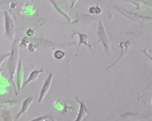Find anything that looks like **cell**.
<instances>
[{"instance_id":"cell-12","label":"cell","mask_w":152,"mask_h":121,"mask_svg":"<svg viewBox=\"0 0 152 121\" xmlns=\"http://www.w3.org/2000/svg\"><path fill=\"white\" fill-rule=\"evenodd\" d=\"M10 54H11V53L0 55V68L1 67V65H2V63H3V62H4L6 60H7V59L9 58Z\"/></svg>"},{"instance_id":"cell-6","label":"cell","mask_w":152,"mask_h":121,"mask_svg":"<svg viewBox=\"0 0 152 121\" xmlns=\"http://www.w3.org/2000/svg\"><path fill=\"white\" fill-rule=\"evenodd\" d=\"M6 35L12 39H14L15 35V29L13 21L10 17L6 18Z\"/></svg>"},{"instance_id":"cell-14","label":"cell","mask_w":152,"mask_h":121,"mask_svg":"<svg viewBox=\"0 0 152 121\" xmlns=\"http://www.w3.org/2000/svg\"><path fill=\"white\" fill-rule=\"evenodd\" d=\"M26 34L29 37H33L35 35V32L33 29H28L26 31Z\"/></svg>"},{"instance_id":"cell-4","label":"cell","mask_w":152,"mask_h":121,"mask_svg":"<svg viewBox=\"0 0 152 121\" xmlns=\"http://www.w3.org/2000/svg\"><path fill=\"white\" fill-rule=\"evenodd\" d=\"M44 72H45V70L44 68H42L40 70H34L32 71L30 73V76L27 80L25 82H24L23 84L22 87V90H23L24 88L30 83L38 79L41 73H44Z\"/></svg>"},{"instance_id":"cell-9","label":"cell","mask_w":152,"mask_h":121,"mask_svg":"<svg viewBox=\"0 0 152 121\" xmlns=\"http://www.w3.org/2000/svg\"><path fill=\"white\" fill-rule=\"evenodd\" d=\"M30 43V40L27 38H23L19 44V48H26Z\"/></svg>"},{"instance_id":"cell-11","label":"cell","mask_w":152,"mask_h":121,"mask_svg":"<svg viewBox=\"0 0 152 121\" xmlns=\"http://www.w3.org/2000/svg\"><path fill=\"white\" fill-rule=\"evenodd\" d=\"M89 12L92 14H99L101 13V9L98 6H92L89 9Z\"/></svg>"},{"instance_id":"cell-2","label":"cell","mask_w":152,"mask_h":121,"mask_svg":"<svg viewBox=\"0 0 152 121\" xmlns=\"http://www.w3.org/2000/svg\"><path fill=\"white\" fill-rule=\"evenodd\" d=\"M53 77H54V76L53 74L50 73L44 82L40 92L39 96L38 99L39 103H41L42 102L44 98L48 93L49 91L50 90L53 80Z\"/></svg>"},{"instance_id":"cell-7","label":"cell","mask_w":152,"mask_h":121,"mask_svg":"<svg viewBox=\"0 0 152 121\" xmlns=\"http://www.w3.org/2000/svg\"><path fill=\"white\" fill-rule=\"evenodd\" d=\"M78 101L79 102L80 104V112H79V115H78V119L76 120H80L82 119L83 117L87 115V109H86V105L84 102H82V101L80 102L78 99Z\"/></svg>"},{"instance_id":"cell-1","label":"cell","mask_w":152,"mask_h":121,"mask_svg":"<svg viewBox=\"0 0 152 121\" xmlns=\"http://www.w3.org/2000/svg\"><path fill=\"white\" fill-rule=\"evenodd\" d=\"M19 42L18 40H14L11 50V54L9 58L7 64L10 81L12 85L15 87L16 94L18 95L16 85L15 82V74L18 66L19 62Z\"/></svg>"},{"instance_id":"cell-13","label":"cell","mask_w":152,"mask_h":121,"mask_svg":"<svg viewBox=\"0 0 152 121\" xmlns=\"http://www.w3.org/2000/svg\"><path fill=\"white\" fill-rule=\"evenodd\" d=\"M51 118H50L48 116H43L39 117L35 119H32V121H47V120H51Z\"/></svg>"},{"instance_id":"cell-10","label":"cell","mask_w":152,"mask_h":121,"mask_svg":"<svg viewBox=\"0 0 152 121\" xmlns=\"http://www.w3.org/2000/svg\"><path fill=\"white\" fill-rule=\"evenodd\" d=\"M28 50H29L30 52L33 53V52H35L37 50V48H38V46L36 44H34V43H32V42H30L28 45L27 46Z\"/></svg>"},{"instance_id":"cell-3","label":"cell","mask_w":152,"mask_h":121,"mask_svg":"<svg viewBox=\"0 0 152 121\" xmlns=\"http://www.w3.org/2000/svg\"><path fill=\"white\" fill-rule=\"evenodd\" d=\"M16 87L18 93V95L21 94L22 91V87L23 84L24 77V71L23 67V61L22 60H19L18 66L16 71Z\"/></svg>"},{"instance_id":"cell-5","label":"cell","mask_w":152,"mask_h":121,"mask_svg":"<svg viewBox=\"0 0 152 121\" xmlns=\"http://www.w3.org/2000/svg\"><path fill=\"white\" fill-rule=\"evenodd\" d=\"M34 100L33 98H31V97H28L24 101L23 103L22 109H21L20 112L17 115V119H20L22 116L27 113L28 109L32 102H33Z\"/></svg>"},{"instance_id":"cell-8","label":"cell","mask_w":152,"mask_h":121,"mask_svg":"<svg viewBox=\"0 0 152 121\" xmlns=\"http://www.w3.org/2000/svg\"><path fill=\"white\" fill-rule=\"evenodd\" d=\"M54 56L56 59L58 60H62L65 56V53L63 51L59 49L56 50L54 53Z\"/></svg>"}]
</instances>
